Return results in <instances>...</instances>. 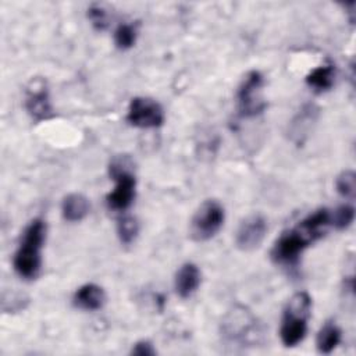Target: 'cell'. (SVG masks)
I'll return each instance as SVG.
<instances>
[{
	"label": "cell",
	"mask_w": 356,
	"mask_h": 356,
	"mask_svg": "<svg viewBox=\"0 0 356 356\" xmlns=\"http://www.w3.org/2000/svg\"><path fill=\"white\" fill-rule=\"evenodd\" d=\"M139 234V224L135 217L124 216L118 220L117 224V235L124 245H131Z\"/></svg>",
	"instance_id": "2e32d148"
},
{
	"label": "cell",
	"mask_w": 356,
	"mask_h": 356,
	"mask_svg": "<svg viewBox=\"0 0 356 356\" xmlns=\"http://www.w3.org/2000/svg\"><path fill=\"white\" fill-rule=\"evenodd\" d=\"M46 222L33 218L25 227L13 257L14 271L24 280H35L42 268V248L46 241Z\"/></svg>",
	"instance_id": "6da1fadb"
},
{
	"label": "cell",
	"mask_w": 356,
	"mask_h": 356,
	"mask_svg": "<svg viewBox=\"0 0 356 356\" xmlns=\"http://www.w3.org/2000/svg\"><path fill=\"white\" fill-rule=\"evenodd\" d=\"M263 88L264 78L260 71L252 70L245 75L236 90V108L241 117L252 118L266 110Z\"/></svg>",
	"instance_id": "8992f818"
},
{
	"label": "cell",
	"mask_w": 356,
	"mask_h": 356,
	"mask_svg": "<svg viewBox=\"0 0 356 356\" xmlns=\"http://www.w3.org/2000/svg\"><path fill=\"white\" fill-rule=\"evenodd\" d=\"M136 42V28L132 24H120L114 31V43L120 50L131 49Z\"/></svg>",
	"instance_id": "e0dca14e"
},
{
	"label": "cell",
	"mask_w": 356,
	"mask_h": 356,
	"mask_svg": "<svg viewBox=\"0 0 356 356\" xmlns=\"http://www.w3.org/2000/svg\"><path fill=\"white\" fill-rule=\"evenodd\" d=\"M108 174L115 185L106 196V204L113 211H125L135 199L136 178L134 161L127 154L114 156L108 164Z\"/></svg>",
	"instance_id": "7a4b0ae2"
},
{
	"label": "cell",
	"mask_w": 356,
	"mask_h": 356,
	"mask_svg": "<svg viewBox=\"0 0 356 356\" xmlns=\"http://www.w3.org/2000/svg\"><path fill=\"white\" fill-rule=\"evenodd\" d=\"M225 220L222 204L216 199L204 200L191 218L189 235L195 242H206L214 238Z\"/></svg>",
	"instance_id": "277c9868"
},
{
	"label": "cell",
	"mask_w": 356,
	"mask_h": 356,
	"mask_svg": "<svg viewBox=\"0 0 356 356\" xmlns=\"http://www.w3.org/2000/svg\"><path fill=\"white\" fill-rule=\"evenodd\" d=\"M341 328L334 321H327L318 330L316 337V346L320 353H331L341 342Z\"/></svg>",
	"instance_id": "9a60e30c"
},
{
	"label": "cell",
	"mask_w": 356,
	"mask_h": 356,
	"mask_svg": "<svg viewBox=\"0 0 356 356\" xmlns=\"http://www.w3.org/2000/svg\"><path fill=\"white\" fill-rule=\"evenodd\" d=\"M131 355H136V356H153L156 355V349L152 345V342L149 341H138L136 343H134L132 349H131Z\"/></svg>",
	"instance_id": "44dd1931"
},
{
	"label": "cell",
	"mask_w": 356,
	"mask_h": 356,
	"mask_svg": "<svg viewBox=\"0 0 356 356\" xmlns=\"http://www.w3.org/2000/svg\"><path fill=\"white\" fill-rule=\"evenodd\" d=\"M89 200L82 193H68L61 203V214L70 222L82 221L89 213Z\"/></svg>",
	"instance_id": "4fadbf2b"
},
{
	"label": "cell",
	"mask_w": 356,
	"mask_h": 356,
	"mask_svg": "<svg viewBox=\"0 0 356 356\" xmlns=\"http://www.w3.org/2000/svg\"><path fill=\"white\" fill-rule=\"evenodd\" d=\"M222 334L229 342L252 345L259 341L261 330L256 317L246 307L236 306L222 320Z\"/></svg>",
	"instance_id": "5b68a950"
},
{
	"label": "cell",
	"mask_w": 356,
	"mask_h": 356,
	"mask_svg": "<svg viewBox=\"0 0 356 356\" xmlns=\"http://www.w3.org/2000/svg\"><path fill=\"white\" fill-rule=\"evenodd\" d=\"M335 79V68L331 63L321 64L316 68H313L306 75V83L314 90V92H325L332 88Z\"/></svg>",
	"instance_id": "5bb4252c"
},
{
	"label": "cell",
	"mask_w": 356,
	"mask_h": 356,
	"mask_svg": "<svg viewBox=\"0 0 356 356\" xmlns=\"http://www.w3.org/2000/svg\"><path fill=\"white\" fill-rule=\"evenodd\" d=\"M25 108L35 121H44L53 117V106L47 83L43 78H32L25 88Z\"/></svg>",
	"instance_id": "9c48e42d"
},
{
	"label": "cell",
	"mask_w": 356,
	"mask_h": 356,
	"mask_svg": "<svg viewBox=\"0 0 356 356\" xmlns=\"http://www.w3.org/2000/svg\"><path fill=\"white\" fill-rule=\"evenodd\" d=\"M164 110L159 102L145 96L131 99L125 120L129 125L142 129L159 128L164 122Z\"/></svg>",
	"instance_id": "ba28073f"
},
{
	"label": "cell",
	"mask_w": 356,
	"mask_h": 356,
	"mask_svg": "<svg viewBox=\"0 0 356 356\" xmlns=\"http://www.w3.org/2000/svg\"><path fill=\"white\" fill-rule=\"evenodd\" d=\"M267 234V221L259 214L253 213L245 217L238 225L235 234V245L243 252H252L257 249L264 241Z\"/></svg>",
	"instance_id": "30bf717a"
},
{
	"label": "cell",
	"mask_w": 356,
	"mask_h": 356,
	"mask_svg": "<svg viewBox=\"0 0 356 356\" xmlns=\"http://www.w3.org/2000/svg\"><path fill=\"white\" fill-rule=\"evenodd\" d=\"M310 310L312 298L307 292L300 291L291 296L284 309L280 327V338L284 346L293 348L305 339Z\"/></svg>",
	"instance_id": "3957f363"
},
{
	"label": "cell",
	"mask_w": 356,
	"mask_h": 356,
	"mask_svg": "<svg viewBox=\"0 0 356 356\" xmlns=\"http://www.w3.org/2000/svg\"><path fill=\"white\" fill-rule=\"evenodd\" d=\"M335 188H337V192L341 196H343L345 199L353 200L355 199V192H356L355 171H352V170L342 171L335 179Z\"/></svg>",
	"instance_id": "ac0fdd59"
},
{
	"label": "cell",
	"mask_w": 356,
	"mask_h": 356,
	"mask_svg": "<svg viewBox=\"0 0 356 356\" xmlns=\"http://www.w3.org/2000/svg\"><path fill=\"white\" fill-rule=\"evenodd\" d=\"M88 18H89L90 24L93 25V28H96L99 31L106 29L107 25H108L107 11L102 6H99V4H92L88 8Z\"/></svg>",
	"instance_id": "ffe728a7"
},
{
	"label": "cell",
	"mask_w": 356,
	"mask_h": 356,
	"mask_svg": "<svg viewBox=\"0 0 356 356\" xmlns=\"http://www.w3.org/2000/svg\"><path fill=\"white\" fill-rule=\"evenodd\" d=\"M200 285V270L193 263H184L174 280V288L181 299L191 298Z\"/></svg>",
	"instance_id": "8fae6325"
},
{
	"label": "cell",
	"mask_w": 356,
	"mask_h": 356,
	"mask_svg": "<svg viewBox=\"0 0 356 356\" xmlns=\"http://www.w3.org/2000/svg\"><path fill=\"white\" fill-rule=\"evenodd\" d=\"M355 220V209L350 204H342L331 210V222L335 229L348 228Z\"/></svg>",
	"instance_id": "d6986e66"
},
{
	"label": "cell",
	"mask_w": 356,
	"mask_h": 356,
	"mask_svg": "<svg viewBox=\"0 0 356 356\" xmlns=\"http://www.w3.org/2000/svg\"><path fill=\"white\" fill-rule=\"evenodd\" d=\"M313 242L309 241V236L298 227L282 232L280 238L274 242L271 249V259L285 267H292L298 264L303 250L310 246Z\"/></svg>",
	"instance_id": "52a82bcc"
},
{
	"label": "cell",
	"mask_w": 356,
	"mask_h": 356,
	"mask_svg": "<svg viewBox=\"0 0 356 356\" xmlns=\"http://www.w3.org/2000/svg\"><path fill=\"white\" fill-rule=\"evenodd\" d=\"M72 303L75 307L81 310H86V312L99 310L106 303L104 289L93 282L85 284L75 291L72 296Z\"/></svg>",
	"instance_id": "7c38bea8"
}]
</instances>
